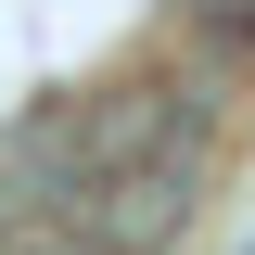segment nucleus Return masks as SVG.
<instances>
[{"instance_id":"nucleus-1","label":"nucleus","mask_w":255,"mask_h":255,"mask_svg":"<svg viewBox=\"0 0 255 255\" xmlns=\"http://www.w3.org/2000/svg\"><path fill=\"white\" fill-rule=\"evenodd\" d=\"M0 255H102V243L77 217H26V230H0Z\"/></svg>"}]
</instances>
